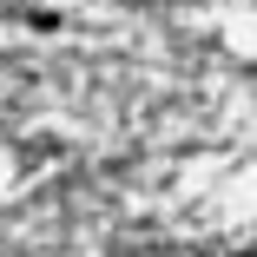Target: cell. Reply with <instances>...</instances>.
<instances>
[{
	"mask_svg": "<svg viewBox=\"0 0 257 257\" xmlns=\"http://www.w3.org/2000/svg\"><path fill=\"white\" fill-rule=\"evenodd\" d=\"M237 257H257V250H237Z\"/></svg>",
	"mask_w": 257,
	"mask_h": 257,
	"instance_id": "1",
	"label": "cell"
}]
</instances>
